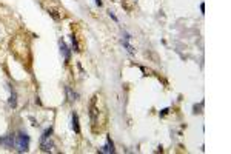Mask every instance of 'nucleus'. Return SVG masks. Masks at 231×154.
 <instances>
[{
    "label": "nucleus",
    "mask_w": 231,
    "mask_h": 154,
    "mask_svg": "<svg viewBox=\"0 0 231 154\" xmlns=\"http://www.w3.org/2000/svg\"><path fill=\"white\" fill-rule=\"evenodd\" d=\"M60 51H62L63 56H65V63H68V62H69V49H68V46L65 45L63 40H60Z\"/></svg>",
    "instance_id": "obj_6"
},
{
    "label": "nucleus",
    "mask_w": 231,
    "mask_h": 154,
    "mask_svg": "<svg viewBox=\"0 0 231 154\" xmlns=\"http://www.w3.org/2000/svg\"><path fill=\"white\" fill-rule=\"evenodd\" d=\"M71 38H73V45H74V51H79V45H77V40H76V36L73 34V36H71Z\"/></svg>",
    "instance_id": "obj_10"
},
{
    "label": "nucleus",
    "mask_w": 231,
    "mask_h": 154,
    "mask_svg": "<svg viewBox=\"0 0 231 154\" xmlns=\"http://www.w3.org/2000/svg\"><path fill=\"white\" fill-rule=\"evenodd\" d=\"M200 11L202 14H205V3H200Z\"/></svg>",
    "instance_id": "obj_12"
},
{
    "label": "nucleus",
    "mask_w": 231,
    "mask_h": 154,
    "mask_svg": "<svg viewBox=\"0 0 231 154\" xmlns=\"http://www.w3.org/2000/svg\"><path fill=\"white\" fill-rule=\"evenodd\" d=\"M96 5L97 6H102V0H96Z\"/></svg>",
    "instance_id": "obj_14"
},
{
    "label": "nucleus",
    "mask_w": 231,
    "mask_h": 154,
    "mask_svg": "<svg viewBox=\"0 0 231 154\" xmlns=\"http://www.w3.org/2000/svg\"><path fill=\"white\" fill-rule=\"evenodd\" d=\"M71 119H73V129L79 134V133H80V126H79V116L76 114V113H73V117H71Z\"/></svg>",
    "instance_id": "obj_7"
},
{
    "label": "nucleus",
    "mask_w": 231,
    "mask_h": 154,
    "mask_svg": "<svg viewBox=\"0 0 231 154\" xmlns=\"http://www.w3.org/2000/svg\"><path fill=\"white\" fill-rule=\"evenodd\" d=\"M130 38H131V36H130L128 33H123V34H122V45L127 48V51H128L130 54H134V48L130 45Z\"/></svg>",
    "instance_id": "obj_4"
},
{
    "label": "nucleus",
    "mask_w": 231,
    "mask_h": 154,
    "mask_svg": "<svg viewBox=\"0 0 231 154\" xmlns=\"http://www.w3.org/2000/svg\"><path fill=\"white\" fill-rule=\"evenodd\" d=\"M109 17H111L113 20H116V22H117V17H116V14H114L113 11H109Z\"/></svg>",
    "instance_id": "obj_11"
},
{
    "label": "nucleus",
    "mask_w": 231,
    "mask_h": 154,
    "mask_svg": "<svg viewBox=\"0 0 231 154\" xmlns=\"http://www.w3.org/2000/svg\"><path fill=\"white\" fill-rule=\"evenodd\" d=\"M99 151H100V153H105V154L114 153V143H113V140L108 137V139H106V143H105V145H103Z\"/></svg>",
    "instance_id": "obj_5"
},
{
    "label": "nucleus",
    "mask_w": 231,
    "mask_h": 154,
    "mask_svg": "<svg viewBox=\"0 0 231 154\" xmlns=\"http://www.w3.org/2000/svg\"><path fill=\"white\" fill-rule=\"evenodd\" d=\"M9 106L11 108H16L17 106V94L14 89H11V96H9Z\"/></svg>",
    "instance_id": "obj_9"
},
{
    "label": "nucleus",
    "mask_w": 231,
    "mask_h": 154,
    "mask_svg": "<svg viewBox=\"0 0 231 154\" xmlns=\"http://www.w3.org/2000/svg\"><path fill=\"white\" fill-rule=\"evenodd\" d=\"M51 133H52V128H48L42 134V137H40V148L45 153H56V150H54L56 145H54V142L51 139Z\"/></svg>",
    "instance_id": "obj_2"
},
{
    "label": "nucleus",
    "mask_w": 231,
    "mask_h": 154,
    "mask_svg": "<svg viewBox=\"0 0 231 154\" xmlns=\"http://www.w3.org/2000/svg\"><path fill=\"white\" fill-rule=\"evenodd\" d=\"M0 145L6 147L8 150H12L14 148V134H8V136L2 137L0 139Z\"/></svg>",
    "instance_id": "obj_3"
},
{
    "label": "nucleus",
    "mask_w": 231,
    "mask_h": 154,
    "mask_svg": "<svg viewBox=\"0 0 231 154\" xmlns=\"http://www.w3.org/2000/svg\"><path fill=\"white\" fill-rule=\"evenodd\" d=\"M14 148L17 153H26L29 150V136L26 133H17L14 136Z\"/></svg>",
    "instance_id": "obj_1"
},
{
    "label": "nucleus",
    "mask_w": 231,
    "mask_h": 154,
    "mask_svg": "<svg viewBox=\"0 0 231 154\" xmlns=\"http://www.w3.org/2000/svg\"><path fill=\"white\" fill-rule=\"evenodd\" d=\"M167 113H168V108H165V110H163V111L160 113V116H165V114H167Z\"/></svg>",
    "instance_id": "obj_13"
},
{
    "label": "nucleus",
    "mask_w": 231,
    "mask_h": 154,
    "mask_svg": "<svg viewBox=\"0 0 231 154\" xmlns=\"http://www.w3.org/2000/svg\"><path fill=\"white\" fill-rule=\"evenodd\" d=\"M65 91H66V96H68V100H69V102L77 100V94H76V93H73V89H71L69 86H65Z\"/></svg>",
    "instance_id": "obj_8"
}]
</instances>
